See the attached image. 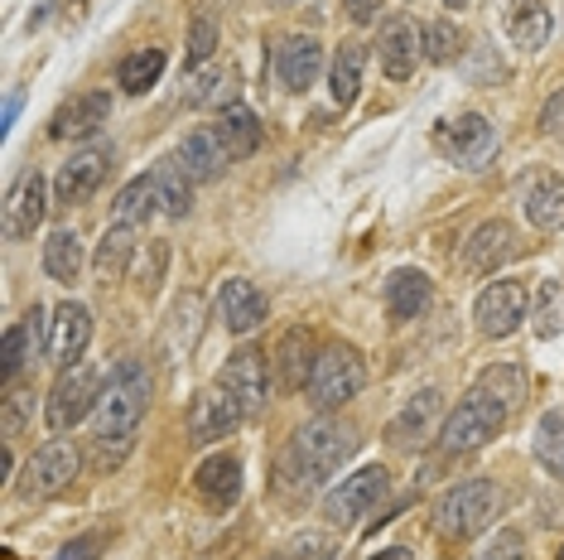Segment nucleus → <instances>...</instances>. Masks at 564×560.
Masks as SVG:
<instances>
[{"label": "nucleus", "mask_w": 564, "mask_h": 560, "mask_svg": "<svg viewBox=\"0 0 564 560\" xmlns=\"http://www.w3.org/2000/svg\"><path fill=\"white\" fill-rule=\"evenodd\" d=\"M381 73L387 78H410V73L420 68V54H425V34H420V24L415 20H405V15H395L387 30H381Z\"/></svg>", "instance_id": "nucleus-20"}, {"label": "nucleus", "mask_w": 564, "mask_h": 560, "mask_svg": "<svg viewBox=\"0 0 564 560\" xmlns=\"http://www.w3.org/2000/svg\"><path fill=\"white\" fill-rule=\"evenodd\" d=\"M497 513H502V488H497L492 478H464L434 507V531H440V541L458 546V541L482 537L497 521Z\"/></svg>", "instance_id": "nucleus-3"}, {"label": "nucleus", "mask_w": 564, "mask_h": 560, "mask_svg": "<svg viewBox=\"0 0 564 560\" xmlns=\"http://www.w3.org/2000/svg\"><path fill=\"white\" fill-rule=\"evenodd\" d=\"M40 329H44V310H40V304H34V310L24 314L20 324H10V329H6V338H0V377H6V387L24 373V363L34 358Z\"/></svg>", "instance_id": "nucleus-27"}, {"label": "nucleus", "mask_w": 564, "mask_h": 560, "mask_svg": "<svg viewBox=\"0 0 564 560\" xmlns=\"http://www.w3.org/2000/svg\"><path fill=\"white\" fill-rule=\"evenodd\" d=\"M430 300H434V286H430L425 271H415V266H401V271L387 280V314L395 324L420 320V314L430 310Z\"/></svg>", "instance_id": "nucleus-24"}, {"label": "nucleus", "mask_w": 564, "mask_h": 560, "mask_svg": "<svg viewBox=\"0 0 564 560\" xmlns=\"http://www.w3.org/2000/svg\"><path fill=\"white\" fill-rule=\"evenodd\" d=\"M478 391H487L497 406H507V411H521V401H525V373L517 363H492V367H482L478 381H473Z\"/></svg>", "instance_id": "nucleus-35"}, {"label": "nucleus", "mask_w": 564, "mask_h": 560, "mask_svg": "<svg viewBox=\"0 0 564 560\" xmlns=\"http://www.w3.org/2000/svg\"><path fill=\"white\" fill-rule=\"evenodd\" d=\"M560 560H564V546H560Z\"/></svg>", "instance_id": "nucleus-48"}, {"label": "nucleus", "mask_w": 564, "mask_h": 560, "mask_svg": "<svg viewBox=\"0 0 564 560\" xmlns=\"http://www.w3.org/2000/svg\"><path fill=\"white\" fill-rule=\"evenodd\" d=\"M271 560H333V541L318 537V531H304V537H294V541L280 546Z\"/></svg>", "instance_id": "nucleus-43"}, {"label": "nucleus", "mask_w": 564, "mask_h": 560, "mask_svg": "<svg viewBox=\"0 0 564 560\" xmlns=\"http://www.w3.org/2000/svg\"><path fill=\"white\" fill-rule=\"evenodd\" d=\"M131 251H135V227L117 223V227H107V233H101L97 251H93V271H97L101 286H111V280L126 276V266H131Z\"/></svg>", "instance_id": "nucleus-32"}, {"label": "nucleus", "mask_w": 564, "mask_h": 560, "mask_svg": "<svg viewBox=\"0 0 564 560\" xmlns=\"http://www.w3.org/2000/svg\"><path fill=\"white\" fill-rule=\"evenodd\" d=\"M194 488H198V498L217 507V513H227L237 498H241V460L237 454H213V460H203L198 464V474H194Z\"/></svg>", "instance_id": "nucleus-22"}, {"label": "nucleus", "mask_w": 564, "mask_h": 560, "mask_svg": "<svg viewBox=\"0 0 564 560\" xmlns=\"http://www.w3.org/2000/svg\"><path fill=\"white\" fill-rule=\"evenodd\" d=\"M107 170H111V150L107 146H87V150H78L68 164L58 170V180H54V194H58V203H87L101 189V180H107Z\"/></svg>", "instance_id": "nucleus-15"}, {"label": "nucleus", "mask_w": 564, "mask_h": 560, "mask_svg": "<svg viewBox=\"0 0 564 560\" xmlns=\"http://www.w3.org/2000/svg\"><path fill=\"white\" fill-rule=\"evenodd\" d=\"M314 363H318L314 334H310V329H304V324H300V329H290V334L280 338V348H275V377H280V387H285V391L310 387Z\"/></svg>", "instance_id": "nucleus-23"}, {"label": "nucleus", "mask_w": 564, "mask_h": 560, "mask_svg": "<svg viewBox=\"0 0 564 560\" xmlns=\"http://www.w3.org/2000/svg\"><path fill=\"white\" fill-rule=\"evenodd\" d=\"M521 213L535 233H560L564 227V180L555 174H541L521 189Z\"/></svg>", "instance_id": "nucleus-25"}, {"label": "nucleus", "mask_w": 564, "mask_h": 560, "mask_svg": "<svg viewBox=\"0 0 564 560\" xmlns=\"http://www.w3.org/2000/svg\"><path fill=\"white\" fill-rule=\"evenodd\" d=\"M362 387H367V363H362L357 348L333 343V348L318 353L314 377H310V401L318 406V411H338V406L352 401Z\"/></svg>", "instance_id": "nucleus-5"}, {"label": "nucleus", "mask_w": 564, "mask_h": 560, "mask_svg": "<svg viewBox=\"0 0 564 560\" xmlns=\"http://www.w3.org/2000/svg\"><path fill=\"white\" fill-rule=\"evenodd\" d=\"M517 257V233L502 218H487L482 227H473V237L464 241V271L468 276H497V266Z\"/></svg>", "instance_id": "nucleus-17"}, {"label": "nucleus", "mask_w": 564, "mask_h": 560, "mask_svg": "<svg viewBox=\"0 0 564 560\" xmlns=\"http://www.w3.org/2000/svg\"><path fill=\"white\" fill-rule=\"evenodd\" d=\"M357 444H362V435H357L352 420L328 416V411L304 420V426L294 430V440L285 444V454H280L275 483L285 493H310V488H318L328 474H338V469L352 460Z\"/></svg>", "instance_id": "nucleus-1"}, {"label": "nucleus", "mask_w": 564, "mask_h": 560, "mask_svg": "<svg viewBox=\"0 0 564 560\" xmlns=\"http://www.w3.org/2000/svg\"><path fill=\"white\" fill-rule=\"evenodd\" d=\"M178 160H184V170L194 174L198 184L217 180V174H227V164H232V155H227V146L217 140L213 126H198L194 136H184V146H178Z\"/></svg>", "instance_id": "nucleus-26"}, {"label": "nucleus", "mask_w": 564, "mask_h": 560, "mask_svg": "<svg viewBox=\"0 0 564 560\" xmlns=\"http://www.w3.org/2000/svg\"><path fill=\"white\" fill-rule=\"evenodd\" d=\"M473 560H525V537H521L517 527H497Z\"/></svg>", "instance_id": "nucleus-41"}, {"label": "nucleus", "mask_w": 564, "mask_h": 560, "mask_svg": "<svg viewBox=\"0 0 564 560\" xmlns=\"http://www.w3.org/2000/svg\"><path fill=\"white\" fill-rule=\"evenodd\" d=\"M194 174L184 170V160L178 155H164L155 164V189H160V213H170V218H188V208H194Z\"/></svg>", "instance_id": "nucleus-30"}, {"label": "nucleus", "mask_w": 564, "mask_h": 560, "mask_svg": "<svg viewBox=\"0 0 564 560\" xmlns=\"http://www.w3.org/2000/svg\"><path fill=\"white\" fill-rule=\"evenodd\" d=\"M184 101H188V107H203V111L237 107V73L223 68V63H208V68H198L194 78H188Z\"/></svg>", "instance_id": "nucleus-28"}, {"label": "nucleus", "mask_w": 564, "mask_h": 560, "mask_svg": "<svg viewBox=\"0 0 564 560\" xmlns=\"http://www.w3.org/2000/svg\"><path fill=\"white\" fill-rule=\"evenodd\" d=\"M217 320L227 324V334H251V329L265 324V295L256 290V280L227 276L217 286Z\"/></svg>", "instance_id": "nucleus-16"}, {"label": "nucleus", "mask_w": 564, "mask_h": 560, "mask_svg": "<svg viewBox=\"0 0 564 560\" xmlns=\"http://www.w3.org/2000/svg\"><path fill=\"white\" fill-rule=\"evenodd\" d=\"M362 68H367V44H343L328 63V93L338 107H352L357 93H362Z\"/></svg>", "instance_id": "nucleus-31"}, {"label": "nucleus", "mask_w": 564, "mask_h": 560, "mask_svg": "<svg viewBox=\"0 0 564 560\" xmlns=\"http://www.w3.org/2000/svg\"><path fill=\"white\" fill-rule=\"evenodd\" d=\"M44 213H48V184H44V174L40 170H24L15 189H10V198H6V237L10 241H24V237H34V227L44 223Z\"/></svg>", "instance_id": "nucleus-14"}, {"label": "nucleus", "mask_w": 564, "mask_h": 560, "mask_svg": "<svg viewBox=\"0 0 564 560\" xmlns=\"http://www.w3.org/2000/svg\"><path fill=\"white\" fill-rule=\"evenodd\" d=\"M454 54H458V30H454V20L425 24V58H430V63H454Z\"/></svg>", "instance_id": "nucleus-42"}, {"label": "nucleus", "mask_w": 564, "mask_h": 560, "mask_svg": "<svg viewBox=\"0 0 564 560\" xmlns=\"http://www.w3.org/2000/svg\"><path fill=\"white\" fill-rule=\"evenodd\" d=\"M160 208V189H155V174H140V180H131L117 194V203H111V213H117V223L126 227H140L150 223V213Z\"/></svg>", "instance_id": "nucleus-36"}, {"label": "nucleus", "mask_w": 564, "mask_h": 560, "mask_svg": "<svg viewBox=\"0 0 564 560\" xmlns=\"http://www.w3.org/2000/svg\"><path fill=\"white\" fill-rule=\"evenodd\" d=\"M535 460H541L555 478H564V406L545 411L541 426H535Z\"/></svg>", "instance_id": "nucleus-39"}, {"label": "nucleus", "mask_w": 564, "mask_h": 560, "mask_svg": "<svg viewBox=\"0 0 564 560\" xmlns=\"http://www.w3.org/2000/svg\"><path fill=\"white\" fill-rule=\"evenodd\" d=\"M217 381H223V387L241 401L247 420L265 416V401H271V363H265V353L237 348L232 358H227V367H223V377H217Z\"/></svg>", "instance_id": "nucleus-11"}, {"label": "nucleus", "mask_w": 564, "mask_h": 560, "mask_svg": "<svg viewBox=\"0 0 564 560\" xmlns=\"http://www.w3.org/2000/svg\"><path fill=\"white\" fill-rule=\"evenodd\" d=\"M444 411V397L434 387L425 391H415L405 406H401V416L391 420V430H387V440L395 444V450H415L420 440H430V430H434V420H440Z\"/></svg>", "instance_id": "nucleus-21"}, {"label": "nucleus", "mask_w": 564, "mask_h": 560, "mask_svg": "<svg viewBox=\"0 0 564 560\" xmlns=\"http://www.w3.org/2000/svg\"><path fill=\"white\" fill-rule=\"evenodd\" d=\"M541 126H545V136H550V140H564V93H555V97L545 101Z\"/></svg>", "instance_id": "nucleus-44"}, {"label": "nucleus", "mask_w": 564, "mask_h": 560, "mask_svg": "<svg viewBox=\"0 0 564 560\" xmlns=\"http://www.w3.org/2000/svg\"><path fill=\"white\" fill-rule=\"evenodd\" d=\"M44 271L54 276L58 286H73V280H78V271H83V241H78L73 227H54V233H48V241H44Z\"/></svg>", "instance_id": "nucleus-34"}, {"label": "nucleus", "mask_w": 564, "mask_h": 560, "mask_svg": "<svg viewBox=\"0 0 564 560\" xmlns=\"http://www.w3.org/2000/svg\"><path fill=\"white\" fill-rule=\"evenodd\" d=\"M507 420H511L507 406H497L487 391L473 387L468 397L458 401V411L444 420V435H440L444 454H473V450H482L492 435H502Z\"/></svg>", "instance_id": "nucleus-4"}, {"label": "nucleus", "mask_w": 564, "mask_h": 560, "mask_svg": "<svg viewBox=\"0 0 564 560\" xmlns=\"http://www.w3.org/2000/svg\"><path fill=\"white\" fill-rule=\"evenodd\" d=\"M87 343H93V310L78 300L58 304L54 320H48V334H44V358L54 367H73L87 353Z\"/></svg>", "instance_id": "nucleus-12"}, {"label": "nucleus", "mask_w": 564, "mask_h": 560, "mask_svg": "<svg viewBox=\"0 0 564 560\" xmlns=\"http://www.w3.org/2000/svg\"><path fill=\"white\" fill-rule=\"evenodd\" d=\"M531 329H535V338H555V334H564V276L545 280V286L535 290Z\"/></svg>", "instance_id": "nucleus-38"}, {"label": "nucleus", "mask_w": 564, "mask_h": 560, "mask_svg": "<svg viewBox=\"0 0 564 560\" xmlns=\"http://www.w3.org/2000/svg\"><path fill=\"white\" fill-rule=\"evenodd\" d=\"M145 411H150V367L140 358H121L111 367L107 387H101V397H97V411H93L101 460H121V454L131 450Z\"/></svg>", "instance_id": "nucleus-2"}, {"label": "nucleus", "mask_w": 564, "mask_h": 560, "mask_svg": "<svg viewBox=\"0 0 564 560\" xmlns=\"http://www.w3.org/2000/svg\"><path fill=\"white\" fill-rule=\"evenodd\" d=\"M160 73H164V49H135V54H126L121 58V68H117V83H121V93H150V87L160 83Z\"/></svg>", "instance_id": "nucleus-37"}, {"label": "nucleus", "mask_w": 564, "mask_h": 560, "mask_svg": "<svg viewBox=\"0 0 564 560\" xmlns=\"http://www.w3.org/2000/svg\"><path fill=\"white\" fill-rule=\"evenodd\" d=\"M440 146H444V155L458 160L464 170H478V164H487L497 155V131H492V121L487 117H478V111H464L458 121L444 126Z\"/></svg>", "instance_id": "nucleus-13"}, {"label": "nucleus", "mask_w": 564, "mask_h": 560, "mask_svg": "<svg viewBox=\"0 0 564 560\" xmlns=\"http://www.w3.org/2000/svg\"><path fill=\"white\" fill-rule=\"evenodd\" d=\"M83 469V454L73 450L68 440H48L44 450H34V460L24 464V478H20V498L40 503V498H54L63 493Z\"/></svg>", "instance_id": "nucleus-9"}, {"label": "nucleus", "mask_w": 564, "mask_h": 560, "mask_svg": "<svg viewBox=\"0 0 564 560\" xmlns=\"http://www.w3.org/2000/svg\"><path fill=\"white\" fill-rule=\"evenodd\" d=\"M391 488V474L381 464H367L357 469V474H348L338 483V488L324 498V517L333 521V527H357L367 513H377L381 498H387Z\"/></svg>", "instance_id": "nucleus-7"}, {"label": "nucleus", "mask_w": 564, "mask_h": 560, "mask_svg": "<svg viewBox=\"0 0 564 560\" xmlns=\"http://www.w3.org/2000/svg\"><path fill=\"white\" fill-rule=\"evenodd\" d=\"M550 30H555V20H550V6L545 0H507V34L517 49H545Z\"/></svg>", "instance_id": "nucleus-29"}, {"label": "nucleus", "mask_w": 564, "mask_h": 560, "mask_svg": "<svg viewBox=\"0 0 564 560\" xmlns=\"http://www.w3.org/2000/svg\"><path fill=\"white\" fill-rule=\"evenodd\" d=\"M213 131H217V140L227 146L232 164L247 160V155H256V146H261V121H256V111H247V107H227L223 117L213 121Z\"/></svg>", "instance_id": "nucleus-33"}, {"label": "nucleus", "mask_w": 564, "mask_h": 560, "mask_svg": "<svg viewBox=\"0 0 564 560\" xmlns=\"http://www.w3.org/2000/svg\"><path fill=\"white\" fill-rule=\"evenodd\" d=\"M343 6H348V15H352L357 24H367V20H377L381 0H343Z\"/></svg>", "instance_id": "nucleus-45"}, {"label": "nucleus", "mask_w": 564, "mask_h": 560, "mask_svg": "<svg viewBox=\"0 0 564 560\" xmlns=\"http://www.w3.org/2000/svg\"><path fill=\"white\" fill-rule=\"evenodd\" d=\"M318 73H324V44L310 40V34H294V40L275 49V83L285 87V93L314 87Z\"/></svg>", "instance_id": "nucleus-19"}, {"label": "nucleus", "mask_w": 564, "mask_h": 560, "mask_svg": "<svg viewBox=\"0 0 564 560\" xmlns=\"http://www.w3.org/2000/svg\"><path fill=\"white\" fill-rule=\"evenodd\" d=\"M213 54H217V20L213 15H198L194 30H188V54H184V63L198 73V68H208V63H213Z\"/></svg>", "instance_id": "nucleus-40"}, {"label": "nucleus", "mask_w": 564, "mask_h": 560, "mask_svg": "<svg viewBox=\"0 0 564 560\" xmlns=\"http://www.w3.org/2000/svg\"><path fill=\"white\" fill-rule=\"evenodd\" d=\"M444 6H448V10H464V6H468V0H444Z\"/></svg>", "instance_id": "nucleus-47"}, {"label": "nucleus", "mask_w": 564, "mask_h": 560, "mask_svg": "<svg viewBox=\"0 0 564 560\" xmlns=\"http://www.w3.org/2000/svg\"><path fill=\"white\" fill-rule=\"evenodd\" d=\"M473 320H478L482 338H511L531 320V290L521 280H492L478 295V304H473Z\"/></svg>", "instance_id": "nucleus-8"}, {"label": "nucleus", "mask_w": 564, "mask_h": 560, "mask_svg": "<svg viewBox=\"0 0 564 560\" xmlns=\"http://www.w3.org/2000/svg\"><path fill=\"white\" fill-rule=\"evenodd\" d=\"M97 397H101V377H97V367L93 363H73V367H63L58 381H54V391L44 397V420H48V430H73L78 420H87L97 411Z\"/></svg>", "instance_id": "nucleus-6"}, {"label": "nucleus", "mask_w": 564, "mask_h": 560, "mask_svg": "<svg viewBox=\"0 0 564 560\" xmlns=\"http://www.w3.org/2000/svg\"><path fill=\"white\" fill-rule=\"evenodd\" d=\"M241 420H247L241 401L223 387V381H217V387H203L194 397V411H188V440L194 444H217V440L237 435Z\"/></svg>", "instance_id": "nucleus-10"}, {"label": "nucleus", "mask_w": 564, "mask_h": 560, "mask_svg": "<svg viewBox=\"0 0 564 560\" xmlns=\"http://www.w3.org/2000/svg\"><path fill=\"white\" fill-rule=\"evenodd\" d=\"M371 560H415V551H405V546H391V551H381V556H371Z\"/></svg>", "instance_id": "nucleus-46"}, {"label": "nucleus", "mask_w": 564, "mask_h": 560, "mask_svg": "<svg viewBox=\"0 0 564 560\" xmlns=\"http://www.w3.org/2000/svg\"><path fill=\"white\" fill-rule=\"evenodd\" d=\"M111 117V93H78L73 101H63V107L54 111V121H48V136L54 140H87L97 136L101 126H107Z\"/></svg>", "instance_id": "nucleus-18"}]
</instances>
